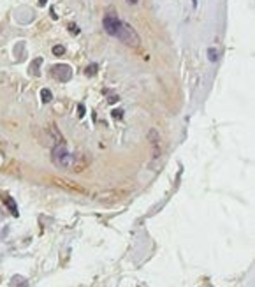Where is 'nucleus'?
Segmentation results:
<instances>
[{"mask_svg": "<svg viewBox=\"0 0 255 287\" xmlns=\"http://www.w3.org/2000/svg\"><path fill=\"white\" fill-rule=\"evenodd\" d=\"M63 53H66V48H63V46H55V48H53V55L62 56Z\"/></svg>", "mask_w": 255, "mask_h": 287, "instance_id": "nucleus-9", "label": "nucleus"}, {"mask_svg": "<svg viewBox=\"0 0 255 287\" xmlns=\"http://www.w3.org/2000/svg\"><path fill=\"white\" fill-rule=\"evenodd\" d=\"M127 2H129V4H138L139 0H127Z\"/></svg>", "mask_w": 255, "mask_h": 287, "instance_id": "nucleus-13", "label": "nucleus"}, {"mask_svg": "<svg viewBox=\"0 0 255 287\" xmlns=\"http://www.w3.org/2000/svg\"><path fill=\"white\" fill-rule=\"evenodd\" d=\"M0 197H2V201L6 203V206L9 208V212L13 213V215H18V208H16V203L13 201L7 194H0Z\"/></svg>", "mask_w": 255, "mask_h": 287, "instance_id": "nucleus-7", "label": "nucleus"}, {"mask_svg": "<svg viewBox=\"0 0 255 287\" xmlns=\"http://www.w3.org/2000/svg\"><path fill=\"white\" fill-rule=\"evenodd\" d=\"M39 64H41V59L34 60V64H32V72H34V74H37V67H39Z\"/></svg>", "mask_w": 255, "mask_h": 287, "instance_id": "nucleus-10", "label": "nucleus"}, {"mask_svg": "<svg viewBox=\"0 0 255 287\" xmlns=\"http://www.w3.org/2000/svg\"><path fill=\"white\" fill-rule=\"evenodd\" d=\"M51 160L55 162V166L62 167V169H71L72 167V155L67 150L66 143H56L51 150Z\"/></svg>", "mask_w": 255, "mask_h": 287, "instance_id": "nucleus-2", "label": "nucleus"}, {"mask_svg": "<svg viewBox=\"0 0 255 287\" xmlns=\"http://www.w3.org/2000/svg\"><path fill=\"white\" fill-rule=\"evenodd\" d=\"M41 99H43V102H44V104H48V102H51V99H53L51 92H49L48 89H44L43 92H41Z\"/></svg>", "mask_w": 255, "mask_h": 287, "instance_id": "nucleus-8", "label": "nucleus"}, {"mask_svg": "<svg viewBox=\"0 0 255 287\" xmlns=\"http://www.w3.org/2000/svg\"><path fill=\"white\" fill-rule=\"evenodd\" d=\"M95 71H97V64H92V66H90L88 69H86V74H90V76H92Z\"/></svg>", "mask_w": 255, "mask_h": 287, "instance_id": "nucleus-12", "label": "nucleus"}, {"mask_svg": "<svg viewBox=\"0 0 255 287\" xmlns=\"http://www.w3.org/2000/svg\"><path fill=\"white\" fill-rule=\"evenodd\" d=\"M102 25H104V30L109 36L115 37L118 32V26H120V18H118L115 13H108L104 16V20H102Z\"/></svg>", "mask_w": 255, "mask_h": 287, "instance_id": "nucleus-5", "label": "nucleus"}, {"mask_svg": "<svg viewBox=\"0 0 255 287\" xmlns=\"http://www.w3.org/2000/svg\"><path fill=\"white\" fill-rule=\"evenodd\" d=\"M53 182L58 187H62V189L72 190V192H85V189H83L81 185H78L76 182H69V180H63V178H55Z\"/></svg>", "mask_w": 255, "mask_h": 287, "instance_id": "nucleus-6", "label": "nucleus"}, {"mask_svg": "<svg viewBox=\"0 0 255 287\" xmlns=\"http://www.w3.org/2000/svg\"><path fill=\"white\" fill-rule=\"evenodd\" d=\"M208 55H209V59H211L213 62H215V60L218 59V55H216V49H209V53H208Z\"/></svg>", "mask_w": 255, "mask_h": 287, "instance_id": "nucleus-11", "label": "nucleus"}, {"mask_svg": "<svg viewBox=\"0 0 255 287\" xmlns=\"http://www.w3.org/2000/svg\"><path fill=\"white\" fill-rule=\"evenodd\" d=\"M90 164V157L88 154H85L83 150L76 152L74 155H72V171H76V173H81L83 169H86Z\"/></svg>", "mask_w": 255, "mask_h": 287, "instance_id": "nucleus-3", "label": "nucleus"}, {"mask_svg": "<svg viewBox=\"0 0 255 287\" xmlns=\"http://www.w3.org/2000/svg\"><path fill=\"white\" fill-rule=\"evenodd\" d=\"M51 76L58 79V81L66 83L72 78V69L66 66V64H56V66L51 67Z\"/></svg>", "mask_w": 255, "mask_h": 287, "instance_id": "nucleus-4", "label": "nucleus"}, {"mask_svg": "<svg viewBox=\"0 0 255 287\" xmlns=\"http://www.w3.org/2000/svg\"><path fill=\"white\" fill-rule=\"evenodd\" d=\"M116 39L121 41L123 44H127L129 48H134L138 49L141 46V37L139 34L134 30V26L129 25V23L120 21V26H118V32H116Z\"/></svg>", "mask_w": 255, "mask_h": 287, "instance_id": "nucleus-1", "label": "nucleus"}]
</instances>
